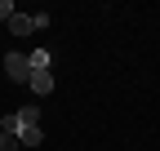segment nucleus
Here are the masks:
<instances>
[{"instance_id":"f257e3e1","label":"nucleus","mask_w":160,"mask_h":151,"mask_svg":"<svg viewBox=\"0 0 160 151\" xmlns=\"http://www.w3.org/2000/svg\"><path fill=\"white\" fill-rule=\"evenodd\" d=\"M5 76H9V80H18V85H27V76H31L27 53H9V58H5Z\"/></svg>"},{"instance_id":"6e6552de","label":"nucleus","mask_w":160,"mask_h":151,"mask_svg":"<svg viewBox=\"0 0 160 151\" xmlns=\"http://www.w3.org/2000/svg\"><path fill=\"white\" fill-rule=\"evenodd\" d=\"M13 13H18V9H13V0H0V22H9Z\"/></svg>"},{"instance_id":"1a4fd4ad","label":"nucleus","mask_w":160,"mask_h":151,"mask_svg":"<svg viewBox=\"0 0 160 151\" xmlns=\"http://www.w3.org/2000/svg\"><path fill=\"white\" fill-rule=\"evenodd\" d=\"M0 151H18V138L13 134H0Z\"/></svg>"},{"instance_id":"423d86ee","label":"nucleus","mask_w":160,"mask_h":151,"mask_svg":"<svg viewBox=\"0 0 160 151\" xmlns=\"http://www.w3.org/2000/svg\"><path fill=\"white\" fill-rule=\"evenodd\" d=\"M18 124H22V120H18V111H9V116L0 120V134H18Z\"/></svg>"},{"instance_id":"39448f33","label":"nucleus","mask_w":160,"mask_h":151,"mask_svg":"<svg viewBox=\"0 0 160 151\" xmlns=\"http://www.w3.org/2000/svg\"><path fill=\"white\" fill-rule=\"evenodd\" d=\"M49 62H53L49 49H31V53H27V67H31V71H49Z\"/></svg>"},{"instance_id":"0eeeda50","label":"nucleus","mask_w":160,"mask_h":151,"mask_svg":"<svg viewBox=\"0 0 160 151\" xmlns=\"http://www.w3.org/2000/svg\"><path fill=\"white\" fill-rule=\"evenodd\" d=\"M18 120H22V124H40V107H22Z\"/></svg>"},{"instance_id":"20e7f679","label":"nucleus","mask_w":160,"mask_h":151,"mask_svg":"<svg viewBox=\"0 0 160 151\" xmlns=\"http://www.w3.org/2000/svg\"><path fill=\"white\" fill-rule=\"evenodd\" d=\"M9 31H13V36H31V31H40V27H36V13H13V18H9Z\"/></svg>"},{"instance_id":"f03ea898","label":"nucleus","mask_w":160,"mask_h":151,"mask_svg":"<svg viewBox=\"0 0 160 151\" xmlns=\"http://www.w3.org/2000/svg\"><path fill=\"white\" fill-rule=\"evenodd\" d=\"M27 85H31V93H40V98H45V93H53V71H31Z\"/></svg>"},{"instance_id":"7ed1b4c3","label":"nucleus","mask_w":160,"mask_h":151,"mask_svg":"<svg viewBox=\"0 0 160 151\" xmlns=\"http://www.w3.org/2000/svg\"><path fill=\"white\" fill-rule=\"evenodd\" d=\"M18 147H40V142H45V134H40V124H18Z\"/></svg>"}]
</instances>
